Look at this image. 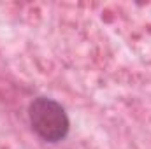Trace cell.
I'll list each match as a JSON object with an SVG mask.
<instances>
[{
	"label": "cell",
	"instance_id": "cell-1",
	"mask_svg": "<svg viewBox=\"0 0 151 149\" xmlns=\"http://www.w3.org/2000/svg\"><path fill=\"white\" fill-rule=\"evenodd\" d=\"M28 119L32 130L46 142H60L69 133V117L65 109L53 98L39 97L30 104Z\"/></svg>",
	"mask_w": 151,
	"mask_h": 149
}]
</instances>
